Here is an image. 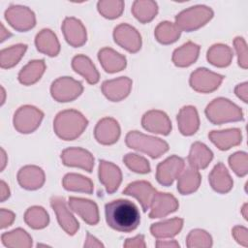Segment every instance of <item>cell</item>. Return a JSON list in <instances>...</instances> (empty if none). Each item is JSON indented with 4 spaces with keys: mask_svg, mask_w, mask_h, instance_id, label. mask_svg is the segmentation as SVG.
Masks as SVG:
<instances>
[{
    "mask_svg": "<svg viewBox=\"0 0 248 248\" xmlns=\"http://www.w3.org/2000/svg\"><path fill=\"white\" fill-rule=\"evenodd\" d=\"M99 59L104 69L108 73L120 71L126 66L125 57L110 48H103L100 50Z\"/></svg>",
    "mask_w": 248,
    "mask_h": 248,
    "instance_id": "28",
    "label": "cell"
},
{
    "mask_svg": "<svg viewBox=\"0 0 248 248\" xmlns=\"http://www.w3.org/2000/svg\"><path fill=\"white\" fill-rule=\"evenodd\" d=\"M212 11L206 7H192L177 15L176 26L186 31H192L205 24L212 17Z\"/></svg>",
    "mask_w": 248,
    "mask_h": 248,
    "instance_id": "5",
    "label": "cell"
},
{
    "mask_svg": "<svg viewBox=\"0 0 248 248\" xmlns=\"http://www.w3.org/2000/svg\"><path fill=\"white\" fill-rule=\"evenodd\" d=\"M42 118V111L34 107L24 106L15 113L14 125L20 133H31L40 125Z\"/></svg>",
    "mask_w": 248,
    "mask_h": 248,
    "instance_id": "6",
    "label": "cell"
},
{
    "mask_svg": "<svg viewBox=\"0 0 248 248\" xmlns=\"http://www.w3.org/2000/svg\"><path fill=\"white\" fill-rule=\"evenodd\" d=\"M180 35L179 28L170 22H162L155 31L157 40L162 44L173 43Z\"/></svg>",
    "mask_w": 248,
    "mask_h": 248,
    "instance_id": "39",
    "label": "cell"
},
{
    "mask_svg": "<svg viewBox=\"0 0 248 248\" xmlns=\"http://www.w3.org/2000/svg\"><path fill=\"white\" fill-rule=\"evenodd\" d=\"M152 207L149 213L150 218H160L176 210L178 202L176 199L167 193H155L151 202Z\"/></svg>",
    "mask_w": 248,
    "mask_h": 248,
    "instance_id": "14",
    "label": "cell"
},
{
    "mask_svg": "<svg viewBox=\"0 0 248 248\" xmlns=\"http://www.w3.org/2000/svg\"><path fill=\"white\" fill-rule=\"evenodd\" d=\"M2 92H3V96H4V88L2 87ZM3 103H4V98H3V100H2V105H3Z\"/></svg>",
    "mask_w": 248,
    "mask_h": 248,
    "instance_id": "51",
    "label": "cell"
},
{
    "mask_svg": "<svg viewBox=\"0 0 248 248\" xmlns=\"http://www.w3.org/2000/svg\"><path fill=\"white\" fill-rule=\"evenodd\" d=\"M142 126L145 130L163 135H168L171 129V125L167 114L159 110L146 112L142 118Z\"/></svg>",
    "mask_w": 248,
    "mask_h": 248,
    "instance_id": "15",
    "label": "cell"
},
{
    "mask_svg": "<svg viewBox=\"0 0 248 248\" xmlns=\"http://www.w3.org/2000/svg\"><path fill=\"white\" fill-rule=\"evenodd\" d=\"M201 182V175L196 169L186 170L178 178L177 190L183 194H190L196 191Z\"/></svg>",
    "mask_w": 248,
    "mask_h": 248,
    "instance_id": "33",
    "label": "cell"
},
{
    "mask_svg": "<svg viewBox=\"0 0 248 248\" xmlns=\"http://www.w3.org/2000/svg\"><path fill=\"white\" fill-rule=\"evenodd\" d=\"M69 205L74 211L78 213L81 218L88 224L96 225L98 223L99 214L98 207L95 202L84 199L71 197L69 199Z\"/></svg>",
    "mask_w": 248,
    "mask_h": 248,
    "instance_id": "16",
    "label": "cell"
},
{
    "mask_svg": "<svg viewBox=\"0 0 248 248\" xmlns=\"http://www.w3.org/2000/svg\"><path fill=\"white\" fill-rule=\"evenodd\" d=\"M183 225V220L180 218H173L161 223L153 224L150 228L152 235L158 238L172 237L177 234Z\"/></svg>",
    "mask_w": 248,
    "mask_h": 248,
    "instance_id": "26",
    "label": "cell"
},
{
    "mask_svg": "<svg viewBox=\"0 0 248 248\" xmlns=\"http://www.w3.org/2000/svg\"><path fill=\"white\" fill-rule=\"evenodd\" d=\"M207 59L211 64L215 66H228L231 63L232 51L227 46L215 45L208 50Z\"/></svg>",
    "mask_w": 248,
    "mask_h": 248,
    "instance_id": "36",
    "label": "cell"
},
{
    "mask_svg": "<svg viewBox=\"0 0 248 248\" xmlns=\"http://www.w3.org/2000/svg\"><path fill=\"white\" fill-rule=\"evenodd\" d=\"M2 243L7 247H30L32 246V238L21 229L5 232L1 236Z\"/></svg>",
    "mask_w": 248,
    "mask_h": 248,
    "instance_id": "34",
    "label": "cell"
},
{
    "mask_svg": "<svg viewBox=\"0 0 248 248\" xmlns=\"http://www.w3.org/2000/svg\"><path fill=\"white\" fill-rule=\"evenodd\" d=\"M6 36L10 37V36H12V34L10 32H6V30L4 28V25L1 24V42H3L6 39Z\"/></svg>",
    "mask_w": 248,
    "mask_h": 248,
    "instance_id": "49",
    "label": "cell"
},
{
    "mask_svg": "<svg viewBox=\"0 0 248 248\" xmlns=\"http://www.w3.org/2000/svg\"><path fill=\"white\" fill-rule=\"evenodd\" d=\"M199 50H200L199 46L191 42H188L187 44L183 45L181 47L177 48L173 52V56H172L173 63L179 67L189 66L193 62H195V60L197 59Z\"/></svg>",
    "mask_w": 248,
    "mask_h": 248,
    "instance_id": "30",
    "label": "cell"
},
{
    "mask_svg": "<svg viewBox=\"0 0 248 248\" xmlns=\"http://www.w3.org/2000/svg\"><path fill=\"white\" fill-rule=\"evenodd\" d=\"M15 219V215L13 212L6 210L4 208L1 209V229H4L10 226Z\"/></svg>",
    "mask_w": 248,
    "mask_h": 248,
    "instance_id": "44",
    "label": "cell"
},
{
    "mask_svg": "<svg viewBox=\"0 0 248 248\" xmlns=\"http://www.w3.org/2000/svg\"><path fill=\"white\" fill-rule=\"evenodd\" d=\"M100 181L106 186L108 193H113L121 182V171L119 168L109 162L101 161L99 169Z\"/></svg>",
    "mask_w": 248,
    "mask_h": 248,
    "instance_id": "17",
    "label": "cell"
},
{
    "mask_svg": "<svg viewBox=\"0 0 248 248\" xmlns=\"http://www.w3.org/2000/svg\"><path fill=\"white\" fill-rule=\"evenodd\" d=\"M104 247V245L98 241V239H96L94 236H92L91 234H87V238H86V242L84 243V247Z\"/></svg>",
    "mask_w": 248,
    "mask_h": 248,
    "instance_id": "46",
    "label": "cell"
},
{
    "mask_svg": "<svg viewBox=\"0 0 248 248\" xmlns=\"http://www.w3.org/2000/svg\"><path fill=\"white\" fill-rule=\"evenodd\" d=\"M51 95L58 102H69L76 99L82 92L79 81L65 77L56 79L51 85Z\"/></svg>",
    "mask_w": 248,
    "mask_h": 248,
    "instance_id": "7",
    "label": "cell"
},
{
    "mask_svg": "<svg viewBox=\"0 0 248 248\" xmlns=\"http://www.w3.org/2000/svg\"><path fill=\"white\" fill-rule=\"evenodd\" d=\"M108 225L118 232H130L138 228L140 214L138 206L128 200H115L105 206Z\"/></svg>",
    "mask_w": 248,
    "mask_h": 248,
    "instance_id": "1",
    "label": "cell"
},
{
    "mask_svg": "<svg viewBox=\"0 0 248 248\" xmlns=\"http://www.w3.org/2000/svg\"><path fill=\"white\" fill-rule=\"evenodd\" d=\"M211 187L219 193H227L232 187V181L222 163L217 164L209 174Z\"/></svg>",
    "mask_w": 248,
    "mask_h": 248,
    "instance_id": "25",
    "label": "cell"
},
{
    "mask_svg": "<svg viewBox=\"0 0 248 248\" xmlns=\"http://www.w3.org/2000/svg\"><path fill=\"white\" fill-rule=\"evenodd\" d=\"M124 247H145L143 235L139 234L133 238H128L124 243Z\"/></svg>",
    "mask_w": 248,
    "mask_h": 248,
    "instance_id": "45",
    "label": "cell"
},
{
    "mask_svg": "<svg viewBox=\"0 0 248 248\" xmlns=\"http://www.w3.org/2000/svg\"><path fill=\"white\" fill-rule=\"evenodd\" d=\"M186 245L187 247H210L212 245L211 236L204 231L194 230L190 232Z\"/></svg>",
    "mask_w": 248,
    "mask_h": 248,
    "instance_id": "40",
    "label": "cell"
},
{
    "mask_svg": "<svg viewBox=\"0 0 248 248\" xmlns=\"http://www.w3.org/2000/svg\"><path fill=\"white\" fill-rule=\"evenodd\" d=\"M212 152L202 143L196 142L192 145L188 161L193 169H204L212 159Z\"/></svg>",
    "mask_w": 248,
    "mask_h": 248,
    "instance_id": "27",
    "label": "cell"
},
{
    "mask_svg": "<svg viewBox=\"0 0 248 248\" xmlns=\"http://www.w3.org/2000/svg\"><path fill=\"white\" fill-rule=\"evenodd\" d=\"M18 11L20 16H17L12 11L7 10L5 13L7 21H9L14 28L19 31H25L32 28L35 25L34 14L25 7H18Z\"/></svg>",
    "mask_w": 248,
    "mask_h": 248,
    "instance_id": "24",
    "label": "cell"
},
{
    "mask_svg": "<svg viewBox=\"0 0 248 248\" xmlns=\"http://www.w3.org/2000/svg\"><path fill=\"white\" fill-rule=\"evenodd\" d=\"M17 179L19 184L23 188L33 190L40 188L43 185L45 181V176L41 169L33 166H27L19 170L17 174Z\"/></svg>",
    "mask_w": 248,
    "mask_h": 248,
    "instance_id": "21",
    "label": "cell"
},
{
    "mask_svg": "<svg viewBox=\"0 0 248 248\" xmlns=\"http://www.w3.org/2000/svg\"><path fill=\"white\" fill-rule=\"evenodd\" d=\"M51 206L57 215V220L68 234H75L78 229V222L71 214L66 206L65 200L61 197H52L50 200Z\"/></svg>",
    "mask_w": 248,
    "mask_h": 248,
    "instance_id": "10",
    "label": "cell"
},
{
    "mask_svg": "<svg viewBox=\"0 0 248 248\" xmlns=\"http://www.w3.org/2000/svg\"><path fill=\"white\" fill-rule=\"evenodd\" d=\"M26 50V45L12 46L9 48L1 50L0 63L2 68H11L18 63Z\"/></svg>",
    "mask_w": 248,
    "mask_h": 248,
    "instance_id": "37",
    "label": "cell"
},
{
    "mask_svg": "<svg viewBox=\"0 0 248 248\" xmlns=\"http://www.w3.org/2000/svg\"><path fill=\"white\" fill-rule=\"evenodd\" d=\"M184 168V160L173 155L157 167V180L164 186L170 185Z\"/></svg>",
    "mask_w": 248,
    "mask_h": 248,
    "instance_id": "8",
    "label": "cell"
},
{
    "mask_svg": "<svg viewBox=\"0 0 248 248\" xmlns=\"http://www.w3.org/2000/svg\"><path fill=\"white\" fill-rule=\"evenodd\" d=\"M63 186L66 190L81 191L90 194L93 190V185L90 179L80 174L69 173L63 179Z\"/></svg>",
    "mask_w": 248,
    "mask_h": 248,
    "instance_id": "35",
    "label": "cell"
},
{
    "mask_svg": "<svg viewBox=\"0 0 248 248\" xmlns=\"http://www.w3.org/2000/svg\"><path fill=\"white\" fill-rule=\"evenodd\" d=\"M120 129L118 123L111 118H105L96 126L95 137L103 144H111L119 138Z\"/></svg>",
    "mask_w": 248,
    "mask_h": 248,
    "instance_id": "19",
    "label": "cell"
},
{
    "mask_svg": "<svg viewBox=\"0 0 248 248\" xmlns=\"http://www.w3.org/2000/svg\"><path fill=\"white\" fill-rule=\"evenodd\" d=\"M123 161L125 162L126 166L133 171L140 173H146L150 171V166L148 162L137 154H127L123 158Z\"/></svg>",
    "mask_w": 248,
    "mask_h": 248,
    "instance_id": "41",
    "label": "cell"
},
{
    "mask_svg": "<svg viewBox=\"0 0 248 248\" xmlns=\"http://www.w3.org/2000/svg\"><path fill=\"white\" fill-rule=\"evenodd\" d=\"M87 126V120L77 110H64L54 120V130L63 140H71L78 137Z\"/></svg>",
    "mask_w": 248,
    "mask_h": 248,
    "instance_id": "2",
    "label": "cell"
},
{
    "mask_svg": "<svg viewBox=\"0 0 248 248\" xmlns=\"http://www.w3.org/2000/svg\"><path fill=\"white\" fill-rule=\"evenodd\" d=\"M0 185H1V202H4L7 198H9L10 190L3 180L0 182Z\"/></svg>",
    "mask_w": 248,
    "mask_h": 248,
    "instance_id": "48",
    "label": "cell"
},
{
    "mask_svg": "<svg viewBox=\"0 0 248 248\" xmlns=\"http://www.w3.org/2000/svg\"><path fill=\"white\" fill-rule=\"evenodd\" d=\"M155 193L156 190L152 187L150 183L146 181L133 182L129 184L125 190H123L124 195L133 196L139 200L143 211H146L148 209Z\"/></svg>",
    "mask_w": 248,
    "mask_h": 248,
    "instance_id": "13",
    "label": "cell"
},
{
    "mask_svg": "<svg viewBox=\"0 0 248 248\" xmlns=\"http://www.w3.org/2000/svg\"><path fill=\"white\" fill-rule=\"evenodd\" d=\"M207 118L214 124H221L227 121L241 120L242 111L238 107L227 99H215L205 109Z\"/></svg>",
    "mask_w": 248,
    "mask_h": 248,
    "instance_id": "3",
    "label": "cell"
},
{
    "mask_svg": "<svg viewBox=\"0 0 248 248\" xmlns=\"http://www.w3.org/2000/svg\"><path fill=\"white\" fill-rule=\"evenodd\" d=\"M208 137L221 150L229 149L232 145H236L241 141V134L238 129H230L218 132L212 131Z\"/></svg>",
    "mask_w": 248,
    "mask_h": 248,
    "instance_id": "23",
    "label": "cell"
},
{
    "mask_svg": "<svg viewBox=\"0 0 248 248\" xmlns=\"http://www.w3.org/2000/svg\"><path fill=\"white\" fill-rule=\"evenodd\" d=\"M223 80V76L209 72L205 68H200L191 75V86L200 92H210L218 88Z\"/></svg>",
    "mask_w": 248,
    "mask_h": 248,
    "instance_id": "9",
    "label": "cell"
},
{
    "mask_svg": "<svg viewBox=\"0 0 248 248\" xmlns=\"http://www.w3.org/2000/svg\"><path fill=\"white\" fill-rule=\"evenodd\" d=\"M35 42L38 50L49 56H55L59 52V43L56 36L48 29L42 30V32L37 35Z\"/></svg>",
    "mask_w": 248,
    "mask_h": 248,
    "instance_id": "29",
    "label": "cell"
},
{
    "mask_svg": "<svg viewBox=\"0 0 248 248\" xmlns=\"http://www.w3.org/2000/svg\"><path fill=\"white\" fill-rule=\"evenodd\" d=\"M72 66L75 71L82 75L89 83L94 84L99 80V74L88 57L83 55H78L74 57Z\"/></svg>",
    "mask_w": 248,
    "mask_h": 248,
    "instance_id": "31",
    "label": "cell"
},
{
    "mask_svg": "<svg viewBox=\"0 0 248 248\" xmlns=\"http://www.w3.org/2000/svg\"><path fill=\"white\" fill-rule=\"evenodd\" d=\"M132 81L127 78H120L113 80H107L102 85L103 93L111 101H120L125 98L131 89Z\"/></svg>",
    "mask_w": 248,
    "mask_h": 248,
    "instance_id": "18",
    "label": "cell"
},
{
    "mask_svg": "<svg viewBox=\"0 0 248 248\" xmlns=\"http://www.w3.org/2000/svg\"><path fill=\"white\" fill-rule=\"evenodd\" d=\"M24 220L33 229H43L48 224V215L44 208L34 206L26 211Z\"/></svg>",
    "mask_w": 248,
    "mask_h": 248,
    "instance_id": "38",
    "label": "cell"
},
{
    "mask_svg": "<svg viewBox=\"0 0 248 248\" xmlns=\"http://www.w3.org/2000/svg\"><path fill=\"white\" fill-rule=\"evenodd\" d=\"M114 40L122 47L130 52H136L140 48V36L137 30L127 24H121L114 29Z\"/></svg>",
    "mask_w": 248,
    "mask_h": 248,
    "instance_id": "11",
    "label": "cell"
},
{
    "mask_svg": "<svg viewBox=\"0 0 248 248\" xmlns=\"http://www.w3.org/2000/svg\"><path fill=\"white\" fill-rule=\"evenodd\" d=\"M45 62L44 60H35L30 61L18 74V80L22 84H32L41 78L45 71Z\"/></svg>",
    "mask_w": 248,
    "mask_h": 248,
    "instance_id": "32",
    "label": "cell"
},
{
    "mask_svg": "<svg viewBox=\"0 0 248 248\" xmlns=\"http://www.w3.org/2000/svg\"><path fill=\"white\" fill-rule=\"evenodd\" d=\"M1 157H2V165H1V170H3V169H4V167H5V157H6V154H5V151H4V149L3 148H1Z\"/></svg>",
    "mask_w": 248,
    "mask_h": 248,
    "instance_id": "50",
    "label": "cell"
},
{
    "mask_svg": "<svg viewBox=\"0 0 248 248\" xmlns=\"http://www.w3.org/2000/svg\"><path fill=\"white\" fill-rule=\"evenodd\" d=\"M126 143L131 148L148 153L152 158L161 156L169 149V145L160 139L145 136L137 131L130 132L126 136Z\"/></svg>",
    "mask_w": 248,
    "mask_h": 248,
    "instance_id": "4",
    "label": "cell"
},
{
    "mask_svg": "<svg viewBox=\"0 0 248 248\" xmlns=\"http://www.w3.org/2000/svg\"><path fill=\"white\" fill-rule=\"evenodd\" d=\"M232 234L234 236V238L236 239V241L247 247L248 246V243H247V230L243 227H235L233 228L232 230Z\"/></svg>",
    "mask_w": 248,
    "mask_h": 248,
    "instance_id": "43",
    "label": "cell"
},
{
    "mask_svg": "<svg viewBox=\"0 0 248 248\" xmlns=\"http://www.w3.org/2000/svg\"><path fill=\"white\" fill-rule=\"evenodd\" d=\"M156 246L157 247H163V248H165V247H179V244L175 240H171V241L157 240Z\"/></svg>",
    "mask_w": 248,
    "mask_h": 248,
    "instance_id": "47",
    "label": "cell"
},
{
    "mask_svg": "<svg viewBox=\"0 0 248 248\" xmlns=\"http://www.w3.org/2000/svg\"><path fill=\"white\" fill-rule=\"evenodd\" d=\"M180 132L185 136L196 133L199 128V117L194 107H184L177 116Z\"/></svg>",
    "mask_w": 248,
    "mask_h": 248,
    "instance_id": "22",
    "label": "cell"
},
{
    "mask_svg": "<svg viewBox=\"0 0 248 248\" xmlns=\"http://www.w3.org/2000/svg\"><path fill=\"white\" fill-rule=\"evenodd\" d=\"M61 159L63 164L71 167H79L87 171H91L94 159L91 154L81 148H69L62 152Z\"/></svg>",
    "mask_w": 248,
    "mask_h": 248,
    "instance_id": "12",
    "label": "cell"
},
{
    "mask_svg": "<svg viewBox=\"0 0 248 248\" xmlns=\"http://www.w3.org/2000/svg\"><path fill=\"white\" fill-rule=\"evenodd\" d=\"M63 32L69 44L79 46L86 41V32L79 20L76 18H66L63 23Z\"/></svg>",
    "mask_w": 248,
    "mask_h": 248,
    "instance_id": "20",
    "label": "cell"
},
{
    "mask_svg": "<svg viewBox=\"0 0 248 248\" xmlns=\"http://www.w3.org/2000/svg\"><path fill=\"white\" fill-rule=\"evenodd\" d=\"M235 49L238 53V64L246 69L247 68V50H246V44L242 38H236L234 40Z\"/></svg>",
    "mask_w": 248,
    "mask_h": 248,
    "instance_id": "42",
    "label": "cell"
}]
</instances>
